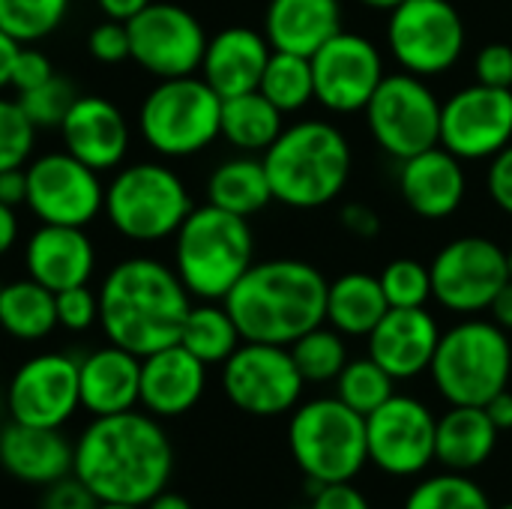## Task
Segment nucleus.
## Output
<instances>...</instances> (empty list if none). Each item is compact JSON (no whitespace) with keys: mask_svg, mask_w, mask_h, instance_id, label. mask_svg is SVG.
<instances>
[{"mask_svg":"<svg viewBox=\"0 0 512 509\" xmlns=\"http://www.w3.org/2000/svg\"><path fill=\"white\" fill-rule=\"evenodd\" d=\"M96 509H144L141 504H108V501H102Z\"/></svg>","mask_w":512,"mask_h":509,"instance_id":"obj_59","label":"nucleus"},{"mask_svg":"<svg viewBox=\"0 0 512 509\" xmlns=\"http://www.w3.org/2000/svg\"><path fill=\"white\" fill-rule=\"evenodd\" d=\"M174 237V270L192 297L225 300L255 264V237L246 216L222 207H192Z\"/></svg>","mask_w":512,"mask_h":509,"instance_id":"obj_5","label":"nucleus"},{"mask_svg":"<svg viewBox=\"0 0 512 509\" xmlns=\"http://www.w3.org/2000/svg\"><path fill=\"white\" fill-rule=\"evenodd\" d=\"M489 195L492 201L512 216V144H507L498 156H492L489 168Z\"/></svg>","mask_w":512,"mask_h":509,"instance_id":"obj_48","label":"nucleus"},{"mask_svg":"<svg viewBox=\"0 0 512 509\" xmlns=\"http://www.w3.org/2000/svg\"><path fill=\"white\" fill-rule=\"evenodd\" d=\"M27 207L42 225L87 228L105 207L99 171L72 153H45L27 168Z\"/></svg>","mask_w":512,"mask_h":509,"instance_id":"obj_15","label":"nucleus"},{"mask_svg":"<svg viewBox=\"0 0 512 509\" xmlns=\"http://www.w3.org/2000/svg\"><path fill=\"white\" fill-rule=\"evenodd\" d=\"M0 288H3V285H0Z\"/></svg>","mask_w":512,"mask_h":509,"instance_id":"obj_62","label":"nucleus"},{"mask_svg":"<svg viewBox=\"0 0 512 509\" xmlns=\"http://www.w3.org/2000/svg\"><path fill=\"white\" fill-rule=\"evenodd\" d=\"M6 408L15 423L60 429L81 408L78 360L66 354L30 357L6 387Z\"/></svg>","mask_w":512,"mask_h":509,"instance_id":"obj_19","label":"nucleus"},{"mask_svg":"<svg viewBox=\"0 0 512 509\" xmlns=\"http://www.w3.org/2000/svg\"><path fill=\"white\" fill-rule=\"evenodd\" d=\"M0 465L9 477L30 486H51L72 474V447L60 429L6 423L0 429Z\"/></svg>","mask_w":512,"mask_h":509,"instance_id":"obj_27","label":"nucleus"},{"mask_svg":"<svg viewBox=\"0 0 512 509\" xmlns=\"http://www.w3.org/2000/svg\"><path fill=\"white\" fill-rule=\"evenodd\" d=\"M492 315H495V324L501 330H512V279L498 291V297L492 300Z\"/></svg>","mask_w":512,"mask_h":509,"instance_id":"obj_55","label":"nucleus"},{"mask_svg":"<svg viewBox=\"0 0 512 509\" xmlns=\"http://www.w3.org/2000/svg\"><path fill=\"white\" fill-rule=\"evenodd\" d=\"M339 219H342V228L345 231H351L354 237H363V240L378 237V231H381L378 213L372 207H366V204H357V201L345 204L342 213H339Z\"/></svg>","mask_w":512,"mask_h":509,"instance_id":"obj_50","label":"nucleus"},{"mask_svg":"<svg viewBox=\"0 0 512 509\" xmlns=\"http://www.w3.org/2000/svg\"><path fill=\"white\" fill-rule=\"evenodd\" d=\"M438 342L441 330L426 306L387 309V315L369 333V357L396 381H405L432 366Z\"/></svg>","mask_w":512,"mask_h":509,"instance_id":"obj_21","label":"nucleus"},{"mask_svg":"<svg viewBox=\"0 0 512 509\" xmlns=\"http://www.w3.org/2000/svg\"><path fill=\"white\" fill-rule=\"evenodd\" d=\"M99 504L102 501L75 474H66L57 483L45 486V498H42V509H96Z\"/></svg>","mask_w":512,"mask_h":509,"instance_id":"obj_47","label":"nucleus"},{"mask_svg":"<svg viewBox=\"0 0 512 509\" xmlns=\"http://www.w3.org/2000/svg\"><path fill=\"white\" fill-rule=\"evenodd\" d=\"M405 509H495L489 495L465 474L447 471L423 480L405 501Z\"/></svg>","mask_w":512,"mask_h":509,"instance_id":"obj_39","label":"nucleus"},{"mask_svg":"<svg viewBox=\"0 0 512 509\" xmlns=\"http://www.w3.org/2000/svg\"><path fill=\"white\" fill-rule=\"evenodd\" d=\"M291 357H294L303 381L321 384V381L339 378V372L348 363V348H345L339 330L315 327L291 345Z\"/></svg>","mask_w":512,"mask_h":509,"instance_id":"obj_38","label":"nucleus"},{"mask_svg":"<svg viewBox=\"0 0 512 509\" xmlns=\"http://www.w3.org/2000/svg\"><path fill=\"white\" fill-rule=\"evenodd\" d=\"M399 189L405 204L423 219H447L459 210L465 198L462 159L450 150L429 147L411 159H402Z\"/></svg>","mask_w":512,"mask_h":509,"instance_id":"obj_24","label":"nucleus"},{"mask_svg":"<svg viewBox=\"0 0 512 509\" xmlns=\"http://www.w3.org/2000/svg\"><path fill=\"white\" fill-rule=\"evenodd\" d=\"M18 240V219H15V207L0 201V258L15 246Z\"/></svg>","mask_w":512,"mask_h":509,"instance_id":"obj_54","label":"nucleus"},{"mask_svg":"<svg viewBox=\"0 0 512 509\" xmlns=\"http://www.w3.org/2000/svg\"><path fill=\"white\" fill-rule=\"evenodd\" d=\"M18 42L0 30V90L9 87V75H12V63H15V54H18Z\"/></svg>","mask_w":512,"mask_h":509,"instance_id":"obj_56","label":"nucleus"},{"mask_svg":"<svg viewBox=\"0 0 512 509\" xmlns=\"http://www.w3.org/2000/svg\"><path fill=\"white\" fill-rule=\"evenodd\" d=\"M432 411L411 396H390L378 411L366 417L369 462L390 477H414L435 462Z\"/></svg>","mask_w":512,"mask_h":509,"instance_id":"obj_17","label":"nucleus"},{"mask_svg":"<svg viewBox=\"0 0 512 509\" xmlns=\"http://www.w3.org/2000/svg\"><path fill=\"white\" fill-rule=\"evenodd\" d=\"M288 447L312 486L348 483L369 462L366 417L336 399H315L294 411Z\"/></svg>","mask_w":512,"mask_h":509,"instance_id":"obj_6","label":"nucleus"},{"mask_svg":"<svg viewBox=\"0 0 512 509\" xmlns=\"http://www.w3.org/2000/svg\"><path fill=\"white\" fill-rule=\"evenodd\" d=\"M498 509H512V504H504V507H498Z\"/></svg>","mask_w":512,"mask_h":509,"instance_id":"obj_61","label":"nucleus"},{"mask_svg":"<svg viewBox=\"0 0 512 509\" xmlns=\"http://www.w3.org/2000/svg\"><path fill=\"white\" fill-rule=\"evenodd\" d=\"M111 228L135 243H156L186 222L192 198L186 183L159 162H135L117 171L105 186V207Z\"/></svg>","mask_w":512,"mask_h":509,"instance_id":"obj_8","label":"nucleus"},{"mask_svg":"<svg viewBox=\"0 0 512 509\" xmlns=\"http://www.w3.org/2000/svg\"><path fill=\"white\" fill-rule=\"evenodd\" d=\"M282 111L261 93H237L222 99V138L252 153L267 150L282 135Z\"/></svg>","mask_w":512,"mask_h":509,"instance_id":"obj_33","label":"nucleus"},{"mask_svg":"<svg viewBox=\"0 0 512 509\" xmlns=\"http://www.w3.org/2000/svg\"><path fill=\"white\" fill-rule=\"evenodd\" d=\"M0 327L18 342H39L57 327L54 291L36 279H18L0 288Z\"/></svg>","mask_w":512,"mask_h":509,"instance_id":"obj_32","label":"nucleus"},{"mask_svg":"<svg viewBox=\"0 0 512 509\" xmlns=\"http://www.w3.org/2000/svg\"><path fill=\"white\" fill-rule=\"evenodd\" d=\"M99 9L105 12V18H117V21H129L132 15H138L147 3L153 0H96Z\"/></svg>","mask_w":512,"mask_h":509,"instance_id":"obj_53","label":"nucleus"},{"mask_svg":"<svg viewBox=\"0 0 512 509\" xmlns=\"http://www.w3.org/2000/svg\"><path fill=\"white\" fill-rule=\"evenodd\" d=\"M330 282L318 267L297 258L252 264L222 300L243 342L291 348L300 336L327 321Z\"/></svg>","mask_w":512,"mask_h":509,"instance_id":"obj_3","label":"nucleus"},{"mask_svg":"<svg viewBox=\"0 0 512 509\" xmlns=\"http://www.w3.org/2000/svg\"><path fill=\"white\" fill-rule=\"evenodd\" d=\"M75 99H78L75 87L60 75H51L45 84H39L27 93H18V105L36 129H60L63 117Z\"/></svg>","mask_w":512,"mask_h":509,"instance_id":"obj_41","label":"nucleus"},{"mask_svg":"<svg viewBox=\"0 0 512 509\" xmlns=\"http://www.w3.org/2000/svg\"><path fill=\"white\" fill-rule=\"evenodd\" d=\"M144 509H192V504L183 498V495H174V492H159L156 498H150Z\"/></svg>","mask_w":512,"mask_h":509,"instance_id":"obj_57","label":"nucleus"},{"mask_svg":"<svg viewBox=\"0 0 512 509\" xmlns=\"http://www.w3.org/2000/svg\"><path fill=\"white\" fill-rule=\"evenodd\" d=\"M258 90L282 111H300L315 99V78H312V60L303 54H288V51H273Z\"/></svg>","mask_w":512,"mask_h":509,"instance_id":"obj_35","label":"nucleus"},{"mask_svg":"<svg viewBox=\"0 0 512 509\" xmlns=\"http://www.w3.org/2000/svg\"><path fill=\"white\" fill-rule=\"evenodd\" d=\"M309 509H372L369 501L363 498L360 489L348 483H327V486H315V501Z\"/></svg>","mask_w":512,"mask_h":509,"instance_id":"obj_49","label":"nucleus"},{"mask_svg":"<svg viewBox=\"0 0 512 509\" xmlns=\"http://www.w3.org/2000/svg\"><path fill=\"white\" fill-rule=\"evenodd\" d=\"M129 57L162 78H183L201 69L207 51V33L201 21L177 3H147L126 21Z\"/></svg>","mask_w":512,"mask_h":509,"instance_id":"obj_14","label":"nucleus"},{"mask_svg":"<svg viewBox=\"0 0 512 509\" xmlns=\"http://www.w3.org/2000/svg\"><path fill=\"white\" fill-rule=\"evenodd\" d=\"M387 42L405 72L441 75L462 57L465 21L450 0H405L390 12Z\"/></svg>","mask_w":512,"mask_h":509,"instance_id":"obj_11","label":"nucleus"},{"mask_svg":"<svg viewBox=\"0 0 512 509\" xmlns=\"http://www.w3.org/2000/svg\"><path fill=\"white\" fill-rule=\"evenodd\" d=\"M363 6H369V9H378V12H393L396 6H402L405 0H360Z\"/></svg>","mask_w":512,"mask_h":509,"instance_id":"obj_58","label":"nucleus"},{"mask_svg":"<svg viewBox=\"0 0 512 509\" xmlns=\"http://www.w3.org/2000/svg\"><path fill=\"white\" fill-rule=\"evenodd\" d=\"M99 327L111 345L147 357L180 342L192 309L174 267L156 258H126L102 279Z\"/></svg>","mask_w":512,"mask_h":509,"instance_id":"obj_2","label":"nucleus"},{"mask_svg":"<svg viewBox=\"0 0 512 509\" xmlns=\"http://www.w3.org/2000/svg\"><path fill=\"white\" fill-rule=\"evenodd\" d=\"M273 48L267 36L252 27H225L213 39H207V51L201 60L204 81L222 96H237L258 90L264 66Z\"/></svg>","mask_w":512,"mask_h":509,"instance_id":"obj_26","label":"nucleus"},{"mask_svg":"<svg viewBox=\"0 0 512 509\" xmlns=\"http://www.w3.org/2000/svg\"><path fill=\"white\" fill-rule=\"evenodd\" d=\"M138 126L159 156L201 153L222 135V96L195 75L162 78L141 102Z\"/></svg>","mask_w":512,"mask_h":509,"instance_id":"obj_9","label":"nucleus"},{"mask_svg":"<svg viewBox=\"0 0 512 509\" xmlns=\"http://www.w3.org/2000/svg\"><path fill=\"white\" fill-rule=\"evenodd\" d=\"M207 204L222 207L237 216H252L273 201V189L261 159L237 156L222 162L207 180Z\"/></svg>","mask_w":512,"mask_h":509,"instance_id":"obj_31","label":"nucleus"},{"mask_svg":"<svg viewBox=\"0 0 512 509\" xmlns=\"http://www.w3.org/2000/svg\"><path fill=\"white\" fill-rule=\"evenodd\" d=\"M240 330L234 324V318L228 315L225 306L216 303H201L192 306L180 333V345L195 354L204 366L210 363H225L237 348H240Z\"/></svg>","mask_w":512,"mask_h":509,"instance_id":"obj_34","label":"nucleus"},{"mask_svg":"<svg viewBox=\"0 0 512 509\" xmlns=\"http://www.w3.org/2000/svg\"><path fill=\"white\" fill-rule=\"evenodd\" d=\"M54 300H57V327L81 333L99 321V294H93L87 285L57 291Z\"/></svg>","mask_w":512,"mask_h":509,"instance_id":"obj_43","label":"nucleus"},{"mask_svg":"<svg viewBox=\"0 0 512 509\" xmlns=\"http://www.w3.org/2000/svg\"><path fill=\"white\" fill-rule=\"evenodd\" d=\"M498 429L480 405H453L435 429V462L447 471H474L495 453Z\"/></svg>","mask_w":512,"mask_h":509,"instance_id":"obj_29","label":"nucleus"},{"mask_svg":"<svg viewBox=\"0 0 512 509\" xmlns=\"http://www.w3.org/2000/svg\"><path fill=\"white\" fill-rule=\"evenodd\" d=\"M315 99L336 114L366 111L378 84L384 81L381 51L360 33L339 30L312 57Z\"/></svg>","mask_w":512,"mask_h":509,"instance_id":"obj_18","label":"nucleus"},{"mask_svg":"<svg viewBox=\"0 0 512 509\" xmlns=\"http://www.w3.org/2000/svg\"><path fill=\"white\" fill-rule=\"evenodd\" d=\"M387 309L390 303L378 276L345 273L327 288V321L342 336H369Z\"/></svg>","mask_w":512,"mask_h":509,"instance_id":"obj_30","label":"nucleus"},{"mask_svg":"<svg viewBox=\"0 0 512 509\" xmlns=\"http://www.w3.org/2000/svg\"><path fill=\"white\" fill-rule=\"evenodd\" d=\"M342 30L339 0H270L264 36L273 51L312 57Z\"/></svg>","mask_w":512,"mask_h":509,"instance_id":"obj_28","label":"nucleus"},{"mask_svg":"<svg viewBox=\"0 0 512 509\" xmlns=\"http://www.w3.org/2000/svg\"><path fill=\"white\" fill-rule=\"evenodd\" d=\"M54 75V66L51 60L36 51V48H18L15 54V63H12V75H9V87H15L18 93H27L39 84H45L48 78Z\"/></svg>","mask_w":512,"mask_h":509,"instance_id":"obj_46","label":"nucleus"},{"mask_svg":"<svg viewBox=\"0 0 512 509\" xmlns=\"http://www.w3.org/2000/svg\"><path fill=\"white\" fill-rule=\"evenodd\" d=\"M486 414H489V420L495 423V429L498 432H510L512 429V393L510 390H501L495 399H489L486 405Z\"/></svg>","mask_w":512,"mask_h":509,"instance_id":"obj_52","label":"nucleus"},{"mask_svg":"<svg viewBox=\"0 0 512 509\" xmlns=\"http://www.w3.org/2000/svg\"><path fill=\"white\" fill-rule=\"evenodd\" d=\"M474 72L480 84L489 87H507L512 90V48L504 42H492L486 45L477 60H474Z\"/></svg>","mask_w":512,"mask_h":509,"instance_id":"obj_45","label":"nucleus"},{"mask_svg":"<svg viewBox=\"0 0 512 509\" xmlns=\"http://www.w3.org/2000/svg\"><path fill=\"white\" fill-rule=\"evenodd\" d=\"M303 375L285 345L246 342L228 360L222 372L225 396L234 408L252 417H279L291 411L303 393Z\"/></svg>","mask_w":512,"mask_h":509,"instance_id":"obj_13","label":"nucleus"},{"mask_svg":"<svg viewBox=\"0 0 512 509\" xmlns=\"http://www.w3.org/2000/svg\"><path fill=\"white\" fill-rule=\"evenodd\" d=\"M507 261H510V279H512V249L507 252Z\"/></svg>","mask_w":512,"mask_h":509,"instance_id":"obj_60","label":"nucleus"},{"mask_svg":"<svg viewBox=\"0 0 512 509\" xmlns=\"http://www.w3.org/2000/svg\"><path fill=\"white\" fill-rule=\"evenodd\" d=\"M66 153L93 171H111L126 159L129 123L123 111L105 96H78L60 123Z\"/></svg>","mask_w":512,"mask_h":509,"instance_id":"obj_20","label":"nucleus"},{"mask_svg":"<svg viewBox=\"0 0 512 509\" xmlns=\"http://www.w3.org/2000/svg\"><path fill=\"white\" fill-rule=\"evenodd\" d=\"M87 51L99 63H123V60H129V27H126V21H117V18L99 21L87 36Z\"/></svg>","mask_w":512,"mask_h":509,"instance_id":"obj_44","label":"nucleus"},{"mask_svg":"<svg viewBox=\"0 0 512 509\" xmlns=\"http://www.w3.org/2000/svg\"><path fill=\"white\" fill-rule=\"evenodd\" d=\"M384 297L390 303V309H414V306H426V300L432 297V273L426 264L414 261V258H396L384 267V273L378 276Z\"/></svg>","mask_w":512,"mask_h":509,"instance_id":"obj_40","label":"nucleus"},{"mask_svg":"<svg viewBox=\"0 0 512 509\" xmlns=\"http://www.w3.org/2000/svg\"><path fill=\"white\" fill-rule=\"evenodd\" d=\"M429 273L432 297L444 309L474 315L489 309L498 291L510 282V261L489 237H459L435 255Z\"/></svg>","mask_w":512,"mask_h":509,"instance_id":"obj_12","label":"nucleus"},{"mask_svg":"<svg viewBox=\"0 0 512 509\" xmlns=\"http://www.w3.org/2000/svg\"><path fill=\"white\" fill-rule=\"evenodd\" d=\"M69 3L72 0H0V30L18 45H33L63 24Z\"/></svg>","mask_w":512,"mask_h":509,"instance_id":"obj_36","label":"nucleus"},{"mask_svg":"<svg viewBox=\"0 0 512 509\" xmlns=\"http://www.w3.org/2000/svg\"><path fill=\"white\" fill-rule=\"evenodd\" d=\"M174 450L165 429L132 411L93 417L72 447V474L108 504H147L165 492Z\"/></svg>","mask_w":512,"mask_h":509,"instance_id":"obj_1","label":"nucleus"},{"mask_svg":"<svg viewBox=\"0 0 512 509\" xmlns=\"http://www.w3.org/2000/svg\"><path fill=\"white\" fill-rule=\"evenodd\" d=\"M369 129L384 153L411 159L441 144V102L420 75H384L366 105Z\"/></svg>","mask_w":512,"mask_h":509,"instance_id":"obj_10","label":"nucleus"},{"mask_svg":"<svg viewBox=\"0 0 512 509\" xmlns=\"http://www.w3.org/2000/svg\"><path fill=\"white\" fill-rule=\"evenodd\" d=\"M81 408L93 417L132 411L141 402V357L108 345L78 360Z\"/></svg>","mask_w":512,"mask_h":509,"instance_id":"obj_25","label":"nucleus"},{"mask_svg":"<svg viewBox=\"0 0 512 509\" xmlns=\"http://www.w3.org/2000/svg\"><path fill=\"white\" fill-rule=\"evenodd\" d=\"M0 201L9 207H18L27 201V171L24 168L0 171Z\"/></svg>","mask_w":512,"mask_h":509,"instance_id":"obj_51","label":"nucleus"},{"mask_svg":"<svg viewBox=\"0 0 512 509\" xmlns=\"http://www.w3.org/2000/svg\"><path fill=\"white\" fill-rule=\"evenodd\" d=\"M207 366L180 342L141 357V405L153 417H180L204 393Z\"/></svg>","mask_w":512,"mask_h":509,"instance_id":"obj_23","label":"nucleus"},{"mask_svg":"<svg viewBox=\"0 0 512 509\" xmlns=\"http://www.w3.org/2000/svg\"><path fill=\"white\" fill-rule=\"evenodd\" d=\"M36 126L21 111L18 99H0V171L24 168L33 153Z\"/></svg>","mask_w":512,"mask_h":509,"instance_id":"obj_42","label":"nucleus"},{"mask_svg":"<svg viewBox=\"0 0 512 509\" xmlns=\"http://www.w3.org/2000/svg\"><path fill=\"white\" fill-rule=\"evenodd\" d=\"M429 372L450 405L483 408L510 384L512 348L507 330L489 321L456 324L441 333Z\"/></svg>","mask_w":512,"mask_h":509,"instance_id":"obj_7","label":"nucleus"},{"mask_svg":"<svg viewBox=\"0 0 512 509\" xmlns=\"http://www.w3.org/2000/svg\"><path fill=\"white\" fill-rule=\"evenodd\" d=\"M24 267L30 279L57 294L90 282L96 267V249L84 228L39 225L24 246Z\"/></svg>","mask_w":512,"mask_h":509,"instance_id":"obj_22","label":"nucleus"},{"mask_svg":"<svg viewBox=\"0 0 512 509\" xmlns=\"http://www.w3.org/2000/svg\"><path fill=\"white\" fill-rule=\"evenodd\" d=\"M512 144V90L471 84L441 105V147L459 159H489Z\"/></svg>","mask_w":512,"mask_h":509,"instance_id":"obj_16","label":"nucleus"},{"mask_svg":"<svg viewBox=\"0 0 512 509\" xmlns=\"http://www.w3.org/2000/svg\"><path fill=\"white\" fill-rule=\"evenodd\" d=\"M261 162L273 201L294 210H315L339 198L348 186L351 144L333 123L303 120L282 129Z\"/></svg>","mask_w":512,"mask_h":509,"instance_id":"obj_4","label":"nucleus"},{"mask_svg":"<svg viewBox=\"0 0 512 509\" xmlns=\"http://www.w3.org/2000/svg\"><path fill=\"white\" fill-rule=\"evenodd\" d=\"M393 384L396 378L387 369H381L372 357L345 363V369L336 378L339 399L363 417L378 411L393 396Z\"/></svg>","mask_w":512,"mask_h":509,"instance_id":"obj_37","label":"nucleus"}]
</instances>
